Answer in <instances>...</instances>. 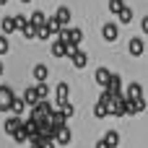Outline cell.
I'll list each match as a JSON object with an SVG mask.
<instances>
[{
	"mask_svg": "<svg viewBox=\"0 0 148 148\" xmlns=\"http://www.w3.org/2000/svg\"><path fill=\"white\" fill-rule=\"evenodd\" d=\"M49 112H52V101H49V99H39V101L31 107V117H34L36 122L47 120V117H49Z\"/></svg>",
	"mask_w": 148,
	"mask_h": 148,
	"instance_id": "obj_1",
	"label": "cell"
},
{
	"mask_svg": "<svg viewBox=\"0 0 148 148\" xmlns=\"http://www.w3.org/2000/svg\"><path fill=\"white\" fill-rule=\"evenodd\" d=\"M60 39H62L68 47H81L83 31H81V29H62V31H60Z\"/></svg>",
	"mask_w": 148,
	"mask_h": 148,
	"instance_id": "obj_2",
	"label": "cell"
},
{
	"mask_svg": "<svg viewBox=\"0 0 148 148\" xmlns=\"http://www.w3.org/2000/svg\"><path fill=\"white\" fill-rule=\"evenodd\" d=\"M68 57H70V62H73V68H78V70H83L86 65H88V55L81 49V47H70V52H68Z\"/></svg>",
	"mask_w": 148,
	"mask_h": 148,
	"instance_id": "obj_3",
	"label": "cell"
},
{
	"mask_svg": "<svg viewBox=\"0 0 148 148\" xmlns=\"http://www.w3.org/2000/svg\"><path fill=\"white\" fill-rule=\"evenodd\" d=\"M109 101H112V94H109V91H104V94L99 96V101H96V107H94V114H96L99 120L109 114Z\"/></svg>",
	"mask_w": 148,
	"mask_h": 148,
	"instance_id": "obj_4",
	"label": "cell"
},
{
	"mask_svg": "<svg viewBox=\"0 0 148 148\" xmlns=\"http://www.w3.org/2000/svg\"><path fill=\"white\" fill-rule=\"evenodd\" d=\"M16 96H13V91H10V86H0V112H8L10 109V101H13Z\"/></svg>",
	"mask_w": 148,
	"mask_h": 148,
	"instance_id": "obj_5",
	"label": "cell"
},
{
	"mask_svg": "<svg viewBox=\"0 0 148 148\" xmlns=\"http://www.w3.org/2000/svg\"><path fill=\"white\" fill-rule=\"evenodd\" d=\"M101 36H104V42H117L120 26H117V23H104V26H101Z\"/></svg>",
	"mask_w": 148,
	"mask_h": 148,
	"instance_id": "obj_6",
	"label": "cell"
},
{
	"mask_svg": "<svg viewBox=\"0 0 148 148\" xmlns=\"http://www.w3.org/2000/svg\"><path fill=\"white\" fill-rule=\"evenodd\" d=\"M68 99H70V86H68V83H57V88H55V101H57V107H62Z\"/></svg>",
	"mask_w": 148,
	"mask_h": 148,
	"instance_id": "obj_7",
	"label": "cell"
},
{
	"mask_svg": "<svg viewBox=\"0 0 148 148\" xmlns=\"http://www.w3.org/2000/svg\"><path fill=\"white\" fill-rule=\"evenodd\" d=\"M70 140H73V133H70V127H68V125H62V127H57V130H55V143L68 146Z\"/></svg>",
	"mask_w": 148,
	"mask_h": 148,
	"instance_id": "obj_8",
	"label": "cell"
},
{
	"mask_svg": "<svg viewBox=\"0 0 148 148\" xmlns=\"http://www.w3.org/2000/svg\"><path fill=\"white\" fill-rule=\"evenodd\" d=\"M127 49H130V55H133V57H140V55L146 52V42H143L140 36H133V39H130V44H127Z\"/></svg>",
	"mask_w": 148,
	"mask_h": 148,
	"instance_id": "obj_9",
	"label": "cell"
},
{
	"mask_svg": "<svg viewBox=\"0 0 148 148\" xmlns=\"http://www.w3.org/2000/svg\"><path fill=\"white\" fill-rule=\"evenodd\" d=\"M104 91H109L112 96H117V94H122V78H120L117 73H112V78H109V83L104 86Z\"/></svg>",
	"mask_w": 148,
	"mask_h": 148,
	"instance_id": "obj_10",
	"label": "cell"
},
{
	"mask_svg": "<svg viewBox=\"0 0 148 148\" xmlns=\"http://www.w3.org/2000/svg\"><path fill=\"white\" fill-rule=\"evenodd\" d=\"M21 125H23L21 114H10V117L5 120V125H3V127H5V133H8V135H13V133H16V130L21 127Z\"/></svg>",
	"mask_w": 148,
	"mask_h": 148,
	"instance_id": "obj_11",
	"label": "cell"
},
{
	"mask_svg": "<svg viewBox=\"0 0 148 148\" xmlns=\"http://www.w3.org/2000/svg\"><path fill=\"white\" fill-rule=\"evenodd\" d=\"M109 78H112V70H109V68H96V73H94V81H96L101 88L109 83Z\"/></svg>",
	"mask_w": 148,
	"mask_h": 148,
	"instance_id": "obj_12",
	"label": "cell"
},
{
	"mask_svg": "<svg viewBox=\"0 0 148 148\" xmlns=\"http://www.w3.org/2000/svg\"><path fill=\"white\" fill-rule=\"evenodd\" d=\"M143 109H146V99H143V96L127 101V114H138V112H143Z\"/></svg>",
	"mask_w": 148,
	"mask_h": 148,
	"instance_id": "obj_13",
	"label": "cell"
},
{
	"mask_svg": "<svg viewBox=\"0 0 148 148\" xmlns=\"http://www.w3.org/2000/svg\"><path fill=\"white\" fill-rule=\"evenodd\" d=\"M47 120H49V125H52V127L57 130V127H62V125H65V120H68V117H65V114H62L60 109H52Z\"/></svg>",
	"mask_w": 148,
	"mask_h": 148,
	"instance_id": "obj_14",
	"label": "cell"
},
{
	"mask_svg": "<svg viewBox=\"0 0 148 148\" xmlns=\"http://www.w3.org/2000/svg\"><path fill=\"white\" fill-rule=\"evenodd\" d=\"M68 52H70V47H68L62 39H57V42L52 44V55H55V57H68Z\"/></svg>",
	"mask_w": 148,
	"mask_h": 148,
	"instance_id": "obj_15",
	"label": "cell"
},
{
	"mask_svg": "<svg viewBox=\"0 0 148 148\" xmlns=\"http://www.w3.org/2000/svg\"><path fill=\"white\" fill-rule=\"evenodd\" d=\"M138 96H143V86H140L138 81H133V83L127 86V94H125V99L130 101V99H138Z\"/></svg>",
	"mask_w": 148,
	"mask_h": 148,
	"instance_id": "obj_16",
	"label": "cell"
},
{
	"mask_svg": "<svg viewBox=\"0 0 148 148\" xmlns=\"http://www.w3.org/2000/svg\"><path fill=\"white\" fill-rule=\"evenodd\" d=\"M21 99L26 101V107H34V104L39 101V94H36V88H34V86H29V88L23 91V96H21Z\"/></svg>",
	"mask_w": 148,
	"mask_h": 148,
	"instance_id": "obj_17",
	"label": "cell"
},
{
	"mask_svg": "<svg viewBox=\"0 0 148 148\" xmlns=\"http://www.w3.org/2000/svg\"><path fill=\"white\" fill-rule=\"evenodd\" d=\"M31 73H34V78H36V83H42V81H47V75H49V70H47V65H42V62H39V65H34V70H31Z\"/></svg>",
	"mask_w": 148,
	"mask_h": 148,
	"instance_id": "obj_18",
	"label": "cell"
},
{
	"mask_svg": "<svg viewBox=\"0 0 148 148\" xmlns=\"http://www.w3.org/2000/svg\"><path fill=\"white\" fill-rule=\"evenodd\" d=\"M104 140H107L109 148H117L120 146V133H117V130H107V133H104Z\"/></svg>",
	"mask_w": 148,
	"mask_h": 148,
	"instance_id": "obj_19",
	"label": "cell"
},
{
	"mask_svg": "<svg viewBox=\"0 0 148 148\" xmlns=\"http://www.w3.org/2000/svg\"><path fill=\"white\" fill-rule=\"evenodd\" d=\"M55 18H57V21H60L62 26H68V23H70V8H57Z\"/></svg>",
	"mask_w": 148,
	"mask_h": 148,
	"instance_id": "obj_20",
	"label": "cell"
},
{
	"mask_svg": "<svg viewBox=\"0 0 148 148\" xmlns=\"http://www.w3.org/2000/svg\"><path fill=\"white\" fill-rule=\"evenodd\" d=\"M10 138H13L16 143H29V130H26V127L21 125V127H18V130H16V133H13Z\"/></svg>",
	"mask_w": 148,
	"mask_h": 148,
	"instance_id": "obj_21",
	"label": "cell"
},
{
	"mask_svg": "<svg viewBox=\"0 0 148 148\" xmlns=\"http://www.w3.org/2000/svg\"><path fill=\"white\" fill-rule=\"evenodd\" d=\"M0 29H3V34H5V36H8V34H13V31H18V29H16V21H13V18H3Z\"/></svg>",
	"mask_w": 148,
	"mask_h": 148,
	"instance_id": "obj_22",
	"label": "cell"
},
{
	"mask_svg": "<svg viewBox=\"0 0 148 148\" xmlns=\"http://www.w3.org/2000/svg\"><path fill=\"white\" fill-rule=\"evenodd\" d=\"M117 18H120V23H130V21H133V8H127V5H125V8L117 13Z\"/></svg>",
	"mask_w": 148,
	"mask_h": 148,
	"instance_id": "obj_23",
	"label": "cell"
},
{
	"mask_svg": "<svg viewBox=\"0 0 148 148\" xmlns=\"http://www.w3.org/2000/svg\"><path fill=\"white\" fill-rule=\"evenodd\" d=\"M36 31H39V26H34L31 21H29V23H26V26L21 29V34H23L26 39H34V36H36Z\"/></svg>",
	"mask_w": 148,
	"mask_h": 148,
	"instance_id": "obj_24",
	"label": "cell"
},
{
	"mask_svg": "<svg viewBox=\"0 0 148 148\" xmlns=\"http://www.w3.org/2000/svg\"><path fill=\"white\" fill-rule=\"evenodd\" d=\"M23 107H26V101H23V99H13L8 112H10V114H21V112H23Z\"/></svg>",
	"mask_w": 148,
	"mask_h": 148,
	"instance_id": "obj_25",
	"label": "cell"
},
{
	"mask_svg": "<svg viewBox=\"0 0 148 148\" xmlns=\"http://www.w3.org/2000/svg\"><path fill=\"white\" fill-rule=\"evenodd\" d=\"M34 88H36V94H39V99H49V86H47V81H42V83H36Z\"/></svg>",
	"mask_w": 148,
	"mask_h": 148,
	"instance_id": "obj_26",
	"label": "cell"
},
{
	"mask_svg": "<svg viewBox=\"0 0 148 148\" xmlns=\"http://www.w3.org/2000/svg\"><path fill=\"white\" fill-rule=\"evenodd\" d=\"M31 23H34V26H44V23H47L44 13H42V10H34V13H31Z\"/></svg>",
	"mask_w": 148,
	"mask_h": 148,
	"instance_id": "obj_27",
	"label": "cell"
},
{
	"mask_svg": "<svg viewBox=\"0 0 148 148\" xmlns=\"http://www.w3.org/2000/svg\"><path fill=\"white\" fill-rule=\"evenodd\" d=\"M122 8H125V0H109V8H107V10L117 16V13L122 10Z\"/></svg>",
	"mask_w": 148,
	"mask_h": 148,
	"instance_id": "obj_28",
	"label": "cell"
},
{
	"mask_svg": "<svg viewBox=\"0 0 148 148\" xmlns=\"http://www.w3.org/2000/svg\"><path fill=\"white\" fill-rule=\"evenodd\" d=\"M60 112H62V114H65V117H68V120H70V117H73V114H75V107H73V104H70V101H65V104H62V107H60Z\"/></svg>",
	"mask_w": 148,
	"mask_h": 148,
	"instance_id": "obj_29",
	"label": "cell"
},
{
	"mask_svg": "<svg viewBox=\"0 0 148 148\" xmlns=\"http://www.w3.org/2000/svg\"><path fill=\"white\" fill-rule=\"evenodd\" d=\"M36 36H39V39H49V36H52V31H49V26H47V23H44V26H39V31H36Z\"/></svg>",
	"mask_w": 148,
	"mask_h": 148,
	"instance_id": "obj_30",
	"label": "cell"
},
{
	"mask_svg": "<svg viewBox=\"0 0 148 148\" xmlns=\"http://www.w3.org/2000/svg\"><path fill=\"white\" fill-rule=\"evenodd\" d=\"M13 21H16V29H23V26L29 23V18H26V16H21V13H18V16H13Z\"/></svg>",
	"mask_w": 148,
	"mask_h": 148,
	"instance_id": "obj_31",
	"label": "cell"
},
{
	"mask_svg": "<svg viewBox=\"0 0 148 148\" xmlns=\"http://www.w3.org/2000/svg\"><path fill=\"white\" fill-rule=\"evenodd\" d=\"M10 52V44H8V39H5V34L0 36V55H8Z\"/></svg>",
	"mask_w": 148,
	"mask_h": 148,
	"instance_id": "obj_32",
	"label": "cell"
},
{
	"mask_svg": "<svg viewBox=\"0 0 148 148\" xmlns=\"http://www.w3.org/2000/svg\"><path fill=\"white\" fill-rule=\"evenodd\" d=\"M42 148H55V138H39Z\"/></svg>",
	"mask_w": 148,
	"mask_h": 148,
	"instance_id": "obj_33",
	"label": "cell"
},
{
	"mask_svg": "<svg viewBox=\"0 0 148 148\" xmlns=\"http://www.w3.org/2000/svg\"><path fill=\"white\" fill-rule=\"evenodd\" d=\"M140 31H143V34H148V16L140 21Z\"/></svg>",
	"mask_w": 148,
	"mask_h": 148,
	"instance_id": "obj_34",
	"label": "cell"
},
{
	"mask_svg": "<svg viewBox=\"0 0 148 148\" xmlns=\"http://www.w3.org/2000/svg\"><path fill=\"white\" fill-rule=\"evenodd\" d=\"M94 148H109V146H107V140H99V143H96Z\"/></svg>",
	"mask_w": 148,
	"mask_h": 148,
	"instance_id": "obj_35",
	"label": "cell"
},
{
	"mask_svg": "<svg viewBox=\"0 0 148 148\" xmlns=\"http://www.w3.org/2000/svg\"><path fill=\"white\" fill-rule=\"evenodd\" d=\"M0 75H3V62H0Z\"/></svg>",
	"mask_w": 148,
	"mask_h": 148,
	"instance_id": "obj_36",
	"label": "cell"
},
{
	"mask_svg": "<svg viewBox=\"0 0 148 148\" xmlns=\"http://www.w3.org/2000/svg\"><path fill=\"white\" fill-rule=\"evenodd\" d=\"M5 3H8V0H0V5H5Z\"/></svg>",
	"mask_w": 148,
	"mask_h": 148,
	"instance_id": "obj_37",
	"label": "cell"
},
{
	"mask_svg": "<svg viewBox=\"0 0 148 148\" xmlns=\"http://www.w3.org/2000/svg\"><path fill=\"white\" fill-rule=\"evenodd\" d=\"M21 3H31V0H21Z\"/></svg>",
	"mask_w": 148,
	"mask_h": 148,
	"instance_id": "obj_38",
	"label": "cell"
}]
</instances>
